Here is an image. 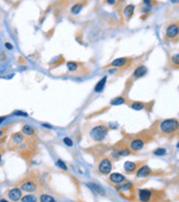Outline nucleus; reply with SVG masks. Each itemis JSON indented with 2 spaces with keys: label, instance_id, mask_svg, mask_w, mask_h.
I'll use <instances>...</instances> for the list:
<instances>
[{
  "label": "nucleus",
  "instance_id": "obj_1",
  "mask_svg": "<svg viewBox=\"0 0 179 202\" xmlns=\"http://www.w3.org/2000/svg\"><path fill=\"white\" fill-rule=\"evenodd\" d=\"M160 130L165 134H172V133L176 132L177 129H178V122L177 120H166L164 122H162L160 124Z\"/></svg>",
  "mask_w": 179,
  "mask_h": 202
},
{
  "label": "nucleus",
  "instance_id": "obj_2",
  "mask_svg": "<svg viewBox=\"0 0 179 202\" xmlns=\"http://www.w3.org/2000/svg\"><path fill=\"white\" fill-rule=\"evenodd\" d=\"M107 134V127L106 126H103V125H99V126H96L91 130L90 133V136L92 137L94 140H102L104 138Z\"/></svg>",
  "mask_w": 179,
  "mask_h": 202
},
{
  "label": "nucleus",
  "instance_id": "obj_3",
  "mask_svg": "<svg viewBox=\"0 0 179 202\" xmlns=\"http://www.w3.org/2000/svg\"><path fill=\"white\" fill-rule=\"evenodd\" d=\"M20 190H23V191H26V192H34V191H36L38 190V186H36V183L34 182V181H31V180H28V181H24V182H22L21 185H20Z\"/></svg>",
  "mask_w": 179,
  "mask_h": 202
},
{
  "label": "nucleus",
  "instance_id": "obj_4",
  "mask_svg": "<svg viewBox=\"0 0 179 202\" xmlns=\"http://www.w3.org/2000/svg\"><path fill=\"white\" fill-rule=\"evenodd\" d=\"M112 170V162L109 159H103L99 165V171L103 175H107Z\"/></svg>",
  "mask_w": 179,
  "mask_h": 202
},
{
  "label": "nucleus",
  "instance_id": "obj_5",
  "mask_svg": "<svg viewBox=\"0 0 179 202\" xmlns=\"http://www.w3.org/2000/svg\"><path fill=\"white\" fill-rule=\"evenodd\" d=\"M8 198H9L11 201H15V202L19 201L22 198V191L19 188H13V189L8 191Z\"/></svg>",
  "mask_w": 179,
  "mask_h": 202
},
{
  "label": "nucleus",
  "instance_id": "obj_6",
  "mask_svg": "<svg viewBox=\"0 0 179 202\" xmlns=\"http://www.w3.org/2000/svg\"><path fill=\"white\" fill-rule=\"evenodd\" d=\"M138 198L142 202H149L152 198V192L148 189H140L138 192Z\"/></svg>",
  "mask_w": 179,
  "mask_h": 202
},
{
  "label": "nucleus",
  "instance_id": "obj_7",
  "mask_svg": "<svg viewBox=\"0 0 179 202\" xmlns=\"http://www.w3.org/2000/svg\"><path fill=\"white\" fill-rule=\"evenodd\" d=\"M109 180H111V182L115 183V185H122V183L125 182L126 178L123 175H121V173H112L109 176Z\"/></svg>",
  "mask_w": 179,
  "mask_h": 202
},
{
  "label": "nucleus",
  "instance_id": "obj_8",
  "mask_svg": "<svg viewBox=\"0 0 179 202\" xmlns=\"http://www.w3.org/2000/svg\"><path fill=\"white\" fill-rule=\"evenodd\" d=\"M166 34H167L168 38H172V39H174V38L177 37V34H178V25H170L169 27L167 28V30H166Z\"/></svg>",
  "mask_w": 179,
  "mask_h": 202
},
{
  "label": "nucleus",
  "instance_id": "obj_9",
  "mask_svg": "<svg viewBox=\"0 0 179 202\" xmlns=\"http://www.w3.org/2000/svg\"><path fill=\"white\" fill-rule=\"evenodd\" d=\"M143 146H144V141L142 140V139H139V138L134 139V140L131 143V149L133 151L140 150V149L143 148Z\"/></svg>",
  "mask_w": 179,
  "mask_h": 202
},
{
  "label": "nucleus",
  "instance_id": "obj_10",
  "mask_svg": "<svg viewBox=\"0 0 179 202\" xmlns=\"http://www.w3.org/2000/svg\"><path fill=\"white\" fill-rule=\"evenodd\" d=\"M150 173H152V170H150L149 167H148V166H143V167H140V168L138 169L136 176L139 178H142V177H147V176L150 175Z\"/></svg>",
  "mask_w": 179,
  "mask_h": 202
},
{
  "label": "nucleus",
  "instance_id": "obj_11",
  "mask_svg": "<svg viewBox=\"0 0 179 202\" xmlns=\"http://www.w3.org/2000/svg\"><path fill=\"white\" fill-rule=\"evenodd\" d=\"M146 73H147V68H146L144 65H140V66H138L135 71H134V75L133 76L135 78H142V76H144Z\"/></svg>",
  "mask_w": 179,
  "mask_h": 202
},
{
  "label": "nucleus",
  "instance_id": "obj_12",
  "mask_svg": "<svg viewBox=\"0 0 179 202\" xmlns=\"http://www.w3.org/2000/svg\"><path fill=\"white\" fill-rule=\"evenodd\" d=\"M129 60L126 58H119V59H116V60H114L113 62L111 63L112 66H116V68H121V66H124L126 65V63L128 62Z\"/></svg>",
  "mask_w": 179,
  "mask_h": 202
},
{
  "label": "nucleus",
  "instance_id": "obj_13",
  "mask_svg": "<svg viewBox=\"0 0 179 202\" xmlns=\"http://www.w3.org/2000/svg\"><path fill=\"white\" fill-rule=\"evenodd\" d=\"M124 169L127 173H132L136 170V163L133 161H126L125 165H124Z\"/></svg>",
  "mask_w": 179,
  "mask_h": 202
},
{
  "label": "nucleus",
  "instance_id": "obj_14",
  "mask_svg": "<svg viewBox=\"0 0 179 202\" xmlns=\"http://www.w3.org/2000/svg\"><path fill=\"white\" fill-rule=\"evenodd\" d=\"M86 186H87V187H90V188H92L93 191L97 192L99 195H105V191H104V190L102 189V188L99 187V186L95 185V183H86Z\"/></svg>",
  "mask_w": 179,
  "mask_h": 202
},
{
  "label": "nucleus",
  "instance_id": "obj_15",
  "mask_svg": "<svg viewBox=\"0 0 179 202\" xmlns=\"http://www.w3.org/2000/svg\"><path fill=\"white\" fill-rule=\"evenodd\" d=\"M105 82H106V78H103L102 80H99V82L96 84V86H95V88H94V91L96 93H99V92H102L103 91V88H104V86H105Z\"/></svg>",
  "mask_w": 179,
  "mask_h": 202
},
{
  "label": "nucleus",
  "instance_id": "obj_16",
  "mask_svg": "<svg viewBox=\"0 0 179 202\" xmlns=\"http://www.w3.org/2000/svg\"><path fill=\"white\" fill-rule=\"evenodd\" d=\"M36 201H38V199L33 195H27L21 198V202H36Z\"/></svg>",
  "mask_w": 179,
  "mask_h": 202
},
{
  "label": "nucleus",
  "instance_id": "obj_17",
  "mask_svg": "<svg viewBox=\"0 0 179 202\" xmlns=\"http://www.w3.org/2000/svg\"><path fill=\"white\" fill-rule=\"evenodd\" d=\"M40 202H56L53 197L49 195H41L40 197Z\"/></svg>",
  "mask_w": 179,
  "mask_h": 202
},
{
  "label": "nucleus",
  "instance_id": "obj_18",
  "mask_svg": "<svg viewBox=\"0 0 179 202\" xmlns=\"http://www.w3.org/2000/svg\"><path fill=\"white\" fill-rule=\"evenodd\" d=\"M12 141H13L15 144H20V143L23 141V136H22L20 133H17V134H15L12 136Z\"/></svg>",
  "mask_w": 179,
  "mask_h": 202
},
{
  "label": "nucleus",
  "instance_id": "obj_19",
  "mask_svg": "<svg viewBox=\"0 0 179 202\" xmlns=\"http://www.w3.org/2000/svg\"><path fill=\"white\" fill-rule=\"evenodd\" d=\"M22 133L28 135V136H30V135L33 134V128H32L31 126H29V125H24V126L22 127Z\"/></svg>",
  "mask_w": 179,
  "mask_h": 202
},
{
  "label": "nucleus",
  "instance_id": "obj_20",
  "mask_svg": "<svg viewBox=\"0 0 179 202\" xmlns=\"http://www.w3.org/2000/svg\"><path fill=\"white\" fill-rule=\"evenodd\" d=\"M123 103H125V100H124V97H121V96H119V97H115L113 101H112L111 105H119V104H123Z\"/></svg>",
  "mask_w": 179,
  "mask_h": 202
},
{
  "label": "nucleus",
  "instance_id": "obj_21",
  "mask_svg": "<svg viewBox=\"0 0 179 202\" xmlns=\"http://www.w3.org/2000/svg\"><path fill=\"white\" fill-rule=\"evenodd\" d=\"M133 11H134V6H127L125 9V16L127 18H131L132 15H133Z\"/></svg>",
  "mask_w": 179,
  "mask_h": 202
},
{
  "label": "nucleus",
  "instance_id": "obj_22",
  "mask_svg": "<svg viewBox=\"0 0 179 202\" xmlns=\"http://www.w3.org/2000/svg\"><path fill=\"white\" fill-rule=\"evenodd\" d=\"M82 8H83V5H80V3H76L75 6H73V8H72V13H74V15H76V13H79L82 10Z\"/></svg>",
  "mask_w": 179,
  "mask_h": 202
},
{
  "label": "nucleus",
  "instance_id": "obj_23",
  "mask_svg": "<svg viewBox=\"0 0 179 202\" xmlns=\"http://www.w3.org/2000/svg\"><path fill=\"white\" fill-rule=\"evenodd\" d=\"M132 106V108H134V110H143L144 108V106H145V105L143 104V103H138V102H134L133 104L131 105Z\"/></svg>",
  "mask_w": 179,
  "mask_h": 202
},
{
  "label": "nucleus",
  "instance_id": "obj_24",
  "mask_svg": "<svg viewBox=\"0 0 179 202\" xmlns=\"http://www.w3.org/2000/svg\"><path fill=\"white\" fill-rule=\"evenodd\" d=\"M66 65H68L69 71H71V72H73V71H75L78 68V64L75 63V62H68Z\"/></svg>",
  "mask_w": 179,
  "mask_h": 202
},
{
  "label": "nucleus",
  "instance_id": "obj_25",
  "mask_svg": "<svg viewBox=\"0 0 179 202\" xmlns=\"http://www.w3.org/2000/svg\"><path fill=\"white\" fill-rule=\"evenodd\" d=\"M154 153H155V155H157V156H162V155H165V153H166V149H165V148H157L155 151H154Z\"/></svg>",
  "mask_w": 179,
  "mask_h": 202
},
{
  "label": "nucleus",
  "instance_id": "obj_26",
  "mask_svg": "<svg viewBox=\"0 0 179 202\" xmlns=\"http://www.w3.org/2000/svg\"><path fill=\"white\" fill-rule=\"evenodd\" d=\"M56 166H58L59 168H61V169H63V170H66L68 169V167H66V165L64 162H63L62 160H58L56 161Z\"/></svg>",
  "mask_w": 179,
  "mask_h": 202
},
{
  "label": "nucleus",
  "instance_id": "obj_27",
  "mask_svg": "<svg viewBox=\"0 0 179 202\" xmlns=\"http://www.w3.org/2000/svg\"><path fill=\"white\" fill-rule=\"evenodd\" d=\"M63 141H64V144L68 145V146H73V141L71 140V138H69V137H65V138L63 139Z\"/></svg>",
  "mask_w": 179,
  "mask_h": 202
},
{
  "label": "nucleus",
  "instance_id": "obj_28",
  "mask_svg": "<svg viewBox=\"0 0 179 202\" xmlns=\"http://www.w3.org/2000/svg\"><path fill=\"white\" fill-rule=\"evenodd\" d=\"M172 62H174V63L176 64V65H178V55H177V54H176V55L172 56Z\"/></svg>",
  "mask_w": 179,
  "mask_h": 202
},
{
  "label": "nucleus",
  "instance_id": "obj_29",
  "mask_svg": "<svg viewBox=\"0 0 179 202\" xmlns=\"http://www.w3.org/2000/svg\"><path fill=\"white\" fill-rule=\"evenodd\" d=\"M13 114H15V115H21V116H27V114H26V113H22V112H15Z\"/></svg>",
  "mask_w": 179,
  "mask_h": 202
},
{
  "label": "nucleus",
  "instance_id": "obj_30",
  "mask_svg": "<svg viewBox=\"0 0 179 202\" xmlns=\"http://www.w3.org/2000/svg\"><path fill=\"white\" fill-rule=\"evenodd\" d=\"M6 46H7V49H9V50L12 49V44H10V43H6Z\"/></svg>",
  "mask_w": 179,
  "mask_h": 202
},
{
  "label": "nucleus",
  "instance_id": "obj_31",
  "mask_svg": "<svg viewBox=\"0 0 179 202\" xmlns=\"http://www.w3.org/2000/svg\"><path fill=\"white\" fill-rule=\"evenodd\" d=\"M6 120V117H0V123H2Z\"/></svg>",
  "mask_w": 179,
  "mask_h": 202
},
{
  "label": "nucleus",
  "instance_id": "obj_32",
  "mask_svg": "<svg viewBox=\"0 0 179 202\" xmlns=\"http://www.w3.org/2000/svg\"><path fill=\"white\" fill-rule=\"evenodd\" d=\"M0 202H9V201H7L6 199H0Z\"/></svg>",
  "mask_w": 179,
  "mask_h": 202
},
{
  "label": "nucleus",
  "instance_id": "obj_33",
  "mask_svg": "<svg viewBox=\"0 0 179 202\" xmlns=\"http://www.w3.org/2000/svg\"><path fill=\"white\" fill-rule=\"evenodd\" d=\"M2 136H3V132H2V130H0V138H1Z\"/></svg>",
  "mask_w": 179,
  "mask_h": 202
},
{
  "label": "nucleus",
  "instance_id": "obj_34",
  "mask_svg": "<svg viewBox=\"0 0 179 202\" xmlns=\"http://www.w3.org/2000/svg\"><path fill=\"white\" fill-rule=\"evenodd\" d=\"M0 162H1V155H0Z\"/></svg>",
  "mask_w": 179,
  "mask_h": 202
}]
</instances>
